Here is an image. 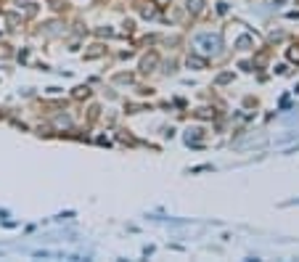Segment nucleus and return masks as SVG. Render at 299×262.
Returning a JSON list of instances; mask_svg holds the SVG:
<instances>
[{
	"label": "nucleus",
	"mask_w": 299,
	"mask_h": 262,
	"mask_svg": "<svg viewBox=\"0 0 299 262\" xmlns=\"http://www.w3.org/2000/svg\"><path fill=\"white\" fill-rule=\"evenodd\" d=\"M156 67H159V53H156V51H148L143 59H141V64H138V69H141L143 74L156 72Z\"/></svg>",
	"instance_id": "obj_2"
},
{
	"label": "nucleus",
	"mask_w": 299,
	"mask_h": 262,
	"mask_svg": "<svg viewBox=\"0 0 299 262\" xmlns=\"http://www.w3.org/2000/svg\"><path fill=\"white\" fill-rule=\"evenodd\" d=\"M196 117H199V119H209V117H214V109H209V106L196 109Z\"/></svg>",
	"instance_id": "obj_12"
},
{
	"label": "nucleus",
	"mask_w": 299,
	"mask_h": 262,
	"mask_svg": "<svg viewBox=\"0 0 299 262\" xmlns=\"http://www.w3.org/2000/svg\"><path fill=\"white\" fill-rule=\"evenodd\" d=\"M230 80H233V74L225 72V74H220V77H217V85H225V82H230Z\"/></svg>",
	"instance_id": "obj_16"
},
{
	"label": "nucleus",
	"mask_w": 299,
	"mask_h": 262,
	"mask_svg": "<svg viewBox=\"0 0 299 262\" xmlns=\"http://www.w3.org/2000/svg\"><path fill=\"white\" fill-rule=\"evenodd\" d=\"M122 32H127V35L135 32V22H133V19H125V22H122Z\"/></svg>",
	"instance_id": "obj_14"
},
{
	"label": "nucleus",
	"mask_w": 299,
	"mask_h": 262,
	"mask_svg": "<svg viewBox=\"0 0 299 262\" xmlns=\"http://www.w3.org/2000/svg\"><path fill=\"white\" fill-rule=\"evenodd\" d=\"M104 53H106V45L96 43V45H90V51H85V59H88V61H90V59H101Z\"/></svg>",
	"instance_id": "obj_6"
},
{
	"label": "nucleus",
	"mask_w": 299,
	"mask_h": 262,
	"mask_svg": "<svg viewBox=\"0 0 299 262\" xmlns=\"http://www.w3.org/2000/svg\"><path fill=\"white\" fill-rule=\"evenodd\" d=\"M138 14H141L143 19H154L156 14H159V6L154 3V0H138Z\"/></svg>",
	"instance_id": "obj_3"
},
{
	"label": "nucleus",
	"mask_w": 299,
	"mask_h": 262,
	"mask_svg": "<svg viewBox=\"0 0 299 262\" xmlns=\"http://www.w3.org/2000/svg\"><path fill=\"white\" fill-rule=\"evenodd\" d=\"M114 82H117V85H133V82H135V74L119 72V74H114Z\"/></svg>",
	"instance_id": "obj_7"
},
{
	"label": "nucleus",
	"mask_w": 299,
	"mask_h": 262,
	"mask_svg": "<svg viewBox=\"0 0 299 262\" xmlns=\"http://www.w3.org/2000/svg\"><path fill=\"white\" fill-rule=\"evenodd\" d=\"M96 35H101V37H111V35H114V30H109V27H106V30H104V27H101V30H96Z\"/></svg>",
	"instance_id": "obj_18"
},
{
	"label": "nucleus",
	"mask_w": 299,
	"mask_h": 262,
	"mask_svg": "<svg viewBox=\"0 0 299 262\" xmlns=\"http://www.w3.org/2000/svg\"><path fill=\"white\" fill-rule=\"evenodd\" d=\"M14 51L8 48V45H0V59H8V56H11Z\"/></svg>",
	"instance_id": "obj_17"
},
{
	"label": "nucleus",
	"mask_w": 299,
	"mask_h": 262,
	"mask_svg": "<svg viewBox=\"0 0 299 262\" xmlns=\"http://www.w3.org/2000/svg\"><path fill=\"white\" fill-rule=\"evenodd\" d=\"M72 98H74V101L90 98V88H88V85H77V88H74V90H72Z\"/></svg>",
	"instance_id": "obj_9"
},
{
	"label": "nucleus",
	"mask_w": 299,
	"mask_h": 262,
	"mask_svg": "<svg viewBox=\"0 0 299 262\" xmlns=\"http://www.w3.org/2000/svg\"><path fill=\"white\" fill-rule=\"evenodd\" d=\"M254 45H257V40L251 35H241L236 40V48H254Z\"/></svg>",
	"instance_id": "obj_8"
},
{
	"label": "nucleus",
	"mask_w": 299,
	"mask_h": 262,
	"mask_svg": "<svg viewBox=\"0 0 299 262\" xmlns=\"http://www.w3.org/2000/svg\"><path fill=\"white\" fill-rule=\"evenodd\" d=\"M207 59H201V56H196V53H191L188 59H185V67L188 69H196V72H201V69H207Z\"/></svg>",
	"instance_id": "obj_5"
},
{
	"label": "nucleus",
	"mask_w": 299,
	"mask_h": 262,
	"mask_svg": "<svg viewBox=\"0 0 299 262\" xmlns=\"http://www.w3.org/2000/svg\"><path fill=\"white\" fill-rule=\"evenodd\" d=\"M196 45H207V48H201L204 53H217L220 51V45H222V40H220V35H201V37H196Z\"/></svg>",
	"instance_id": "obj_1"
},
{
	"label": "nucleus",
	"mask_w": 299,
	"mask_h": 262,
	"mask_svg": "<svg viewBox=\"0 0 299 262\" xmlns=\"http://www.w3.org/2000/svg\"><path fill=\"white\" fill-rule=\"evenodd\" d=\"M6 22L11 24V30H16V27L22 24V16H19V14H6Z\"/></svg>",
	"instance_id": "obj_11"
},
{
	"label": "nucleus",
	"mask_w": 299,
	"mask_h": 262,
	"mask_svg": "<svg viewBox=\"0 0 299 262\" xmlns=\"http://www.w3.org/2000/svg\"><path fill=\"white\" fill-rule=\"evenodd\" d=\"M286 56H288V61H294V64H299V45H291V48L286 51Z\"/></svg>",
	"instance_id": "obj_13"
},
{
	"label": "nucleus",
	"mask_w": 299,
	"mask_h": 262,
	"mask_svg": "<svg viewBox=\"0 0 299 262\" xmlns=\"http://www.w3.org/2000/svg\"><path fill=\"white\" fill-rule=\"evenodd\" d=\"M204 8H207V0H185V11L191 16H201Z\"/></svg>",
	"instance_id": "obj_4"
},
{
	"label": "nucleus",
	"mask_w": 299,
	"mask_h": 262,
	"mask_svg": "<svg viewBox=\"0 0 299 262\" xmlns=\"http://www.w3.org/2000/svg\"><path fill=\"white\" fill-rule=\"evenodd\" d=\"M154 3H156L159 8H167V6H170V3H172V0H154Z\"/></svg>",
	"instance_id": "obj_19"
},
{
	"label": "nucleus",
	"mask_w": 299,
	"mask_h": 262,
	"mask_svg": "<svg viewBox=\"0 0 299 262\" xmlns=\"http://www.w3.org/2000/svg\"><path fill=\"white\" fill-rule=\"evenodd\" d=\"M98 114H101V106H90V114H88V122L93 125L98 119Z\"/></svg>",
	"instance_id": "obj_15"
},
{
	"label": "nucleus",
	"mask_w": 299,
	"mask_h": 262,
	"mask_svg": "<svg viewBox=\"0 0 299 262\" xmlns=\"http://www.w3.org/2000/svg\"><path fill=\"white\" fill-rule=\"evenodd\" d=\"M53 127H56V130H72V119L61 114V117L53 119Z\"/></svg>",
	"instance_id": "obj_10"
}]
</instances>
